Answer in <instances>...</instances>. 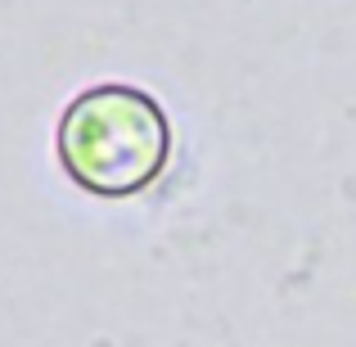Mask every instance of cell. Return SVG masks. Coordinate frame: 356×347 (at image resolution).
<instances>
[{
    "label": "cell",
    "mask_w": 356,
    "mask_h": 347,
    "mask_svg": "<svg viewBox=\"0 0 356 347\" xmlns=\"http://www.w3.org/2000/svg\"><path fill=\"white\" fill-rule=\"evenodd\" d=\"M63 172L95 199H136L172 158V122L149 90L99 81L68 99L54 131Z\"/></svg>",
    "instance_id": "cell-1"
}]
</instances>
